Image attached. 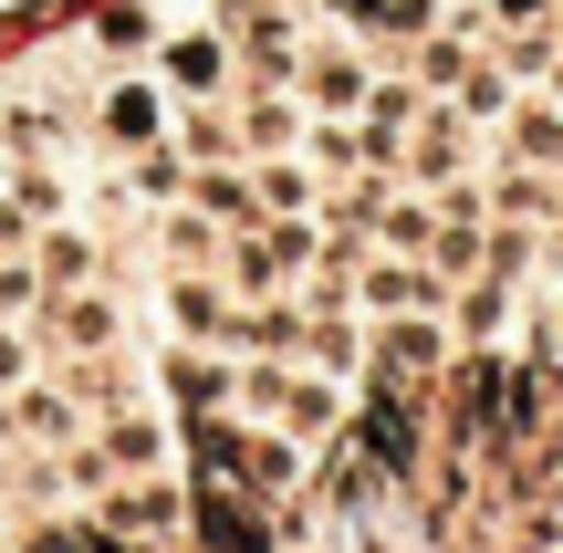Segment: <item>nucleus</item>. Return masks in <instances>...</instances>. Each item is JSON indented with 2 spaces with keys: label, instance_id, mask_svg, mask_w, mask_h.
Wrapping results in <instances>:
<instances>
[{
  "label": "nucleus",
  "instance_id": "4",
  "mask_svg": "<svg viewBox=\"0 0 563 553\" xmlns=\"http://www.w3.org/2000/svg\"><path fill=\"white\" fill-rule=\"evenodd\" d=\"M532 95H543V104H563V42H553V63H543V74H532Z\"/></svg>",
  "mask_w": 563,
  "mask_h": 553
},
{
  "label": "nucleus",
  "instance_id": "1",
  "mask_svg": "<svg viewBox=\"0 0 563 553\" xmlns=\"http://www.w3.org/2000/svg\"><path fill=\"white\" fill-rule=\"evenodd\" d=\"M84 125H95L104 157H136V146H167V125H178V95H167L146 63H115V74H95V104H84Z\"/></svg>",
  "mask_w": 563,
  "mask_h": 553
},
{
  "label": "nucleus",
  "instance_id": "5",
  "mask_svg": "<svg viewBox=\"0 0 563 553\" xmlns=\"http://www.w3.org/2000/svg\"><path fill=\"white\" fill-rule=\"evenodd\" d=\"M74 553H136V543H125V533H104V522H95V533H84Z\"/></svg>",
  "mask_w": 563,
  "mask_h": 553
},
{
  "label": "nucleus",
  "instance_id": "2",
  "mask_svg": "<svg viewBox=\"0 0 563 553\" xmlns=\"http://www.w3.org/2000/svg\"><path fill=\"white\" fill-rule=\"evenodd\" d=\"M146 74H157L178 104H230V84H241V53H230L220 21H178V32H157Z\"/></svg>",
  "mask_w": 563,
  "mask_h": 553
},
{
  "label": "nucleus",
  "instance_id": "7",
  "mask_svg": "<svg viewBox=\"0 0 563 553\" xmlns=\"http://www.w3.org/2000/svg\"><path fill=\"white\" fill-rule=\"evenodd\" d=\"M0 178H11V157H0Z\"/></svg>",
  "mask_w": 563,
  "mask_h": 553
},
{
  "label": "nucleus",
  "instance_id": "6",
  "mask_svg": "<svg viewBox=\"0 0 563 553\" xmlns=\"http://www.w3.org/2000/svg\"><path fill=\"white\" fill-rule=\"evenodd\" d=\"M553 42H563V0H553Z\"/></svg>",
  "mask_w": 563,
  "mask_h": 553
},
{
  "label": "nucleus",
  "instance_id": "3",
  "mask_svg": "<svg viewBox=\"0 0 563 553\" xmlns=\"http://www.w3.org/2000/svg\"><path fill=\"white\" fill-rule=\"evenodd\" d=\"M481 21H490V32H543L553 0H481Z\"/></svg>",
  "mask_w": 563,
  "mask_h": 553
}]
</instances>
